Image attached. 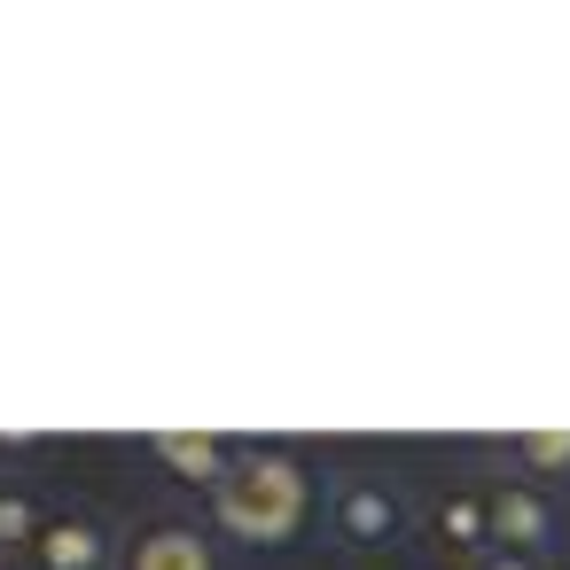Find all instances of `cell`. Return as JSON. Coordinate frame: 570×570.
<instances>
[{
	"instance_id": "cell-1",
	"label": "cell",
	"mask_w": 570,
	"mask_h": 570,
	"mask_svg": "<svg viewBox=\"0 0 570 570\" xmlns=\"http://www.w3.org/2000/svg\"><path fill=\"white\" fill-rule=\"evenodd\" d=\"M313 500H321L313 469H305L297 453H282V445H258V453H243V469H235L204 508H212V523H219L235 547H289V539L313 523Z\"/></svg>"
},
{
	"instance_id": "cell-2",
	"label": "cell",
	"mask_w": 570,
	"mask_h": 570,
	"mask_svg": "<svg viewBox=\"0 0 570 570\" xmlns=\"http://www.w3.org/2000/svg\"><path fill=\"white\" fill-rule=\"evenodd\" d=\"M328 531H336L344 554H383V547L406 539V492L375 469H352L328 492Z\"/></svg>"
},
{
	"instance_id": "cell-3",
	"label": "cell",
	"mask_w": 570,
	"mask_h": 570,
	"mask_svg": "<svg viewBox=\"0 0 570 570\" xmlns=\"http://www.w3.org/2000/svg\"><path fill=\"white\" fill-rule=\"evenodd\" d=\"M484 508H492V547H515V554H547L562 539V508L547 484H523V476H492L484 484Z\"/></svg>"
},
{
	"instance_id": "cell-4",
	"label": "cell",
	"mask_w": 570,
	"mask_h": 570,
	"mask_svg": "<svg viewBox=\"0 0 570 570\" xmlns=\"http://www.w3.org/2000/svg\"><path fill=\"white\" fill-rule=\"evenodd\" d=\"M118 570H219L212 531L188 515H141L118 547Z\"/></svg>"
},
{
	"instance_id": "cell-5",
	"label": "cell",
	"mask_w": 570,
	"mask_h": 570,
	"mask_svg": "<svg viewBox=\"0 0 570 570\" xmlns=\"http://www.w3.org/2000/svg\"><path fill=\"white\" fill-rule=\"evenodd\" d=\"M32 562H40V570H118V539H110L102 515H87V508H48Z\"/></svg>"
},
{
	"instance_id": "cell-6",
	"label": "cell",
	"mask_w": 570,
	"mask_h": 570,
	"mask_svg": "<svg viewBox=\"0 0 570 570\" xmlns=\"http://www.w3.org/2000/svg\"><path fill=\"white\" fill-rule=\"evenodd\" d=\"M149 453H157V469H165L173 484H188V492H204V500L243 469V445H227V438H157Z\"/></svg>"
},
{
	"instance_id": "cell-7",
	"label": "cell",
	"mask_w": 570,
	"mask_h": 570,
	"mask_svg": "<svg viewBox=\"0 0 570 570\" xmlns=\"http://www.w3.org/2000/svg\"><path fill=\"white\" fill-rule=\"evenodd\" d=\"M430 531H438V547L445 554H484L492 547V508H484V484H453L438 508H430Z\"/></svg>"
},
{
	"instance_id": "cell-8",
	"label": "cell",
	"mask_w": 570,
	"mask_h": 570,
	"mask_svg": "<svg viewBox=\"0 0 570 570\" xmlns=\"http://www.w3.org/2000/svg\"><path fill=\"white\" fill-rule=\"evenodd\" d=\"M500 469L508 476H523V484H562L570 476V430H531V438H508L500 445Z\"/></svg>"
},
{
	"instance_id": "cell-9",
	"label": "cell",
	"mask_w": 570,
	"mask_h": 570,
	"mask_svg": "<svg viewBox=\"0 0 570 570\" xmlns=\"http://www.w3.org/2000/svg\"><path fill=\"white\" fill-rule=\"evenodd\" d=\"M40 523H48V508H40L24 484H0V562L32 554V547H40Z\"/></svg>"
},
{
	"instance_id": "cell-10",
	"label": "cell",
	"mask_w": 570,
	"mask_h": 570,
	"mask_svg": "<svg viewBox=\"0 0 570 570\" xmlns=\"http://www.w3.org/2000/svg\"><path fill=\"white\" fill-rule=\"evenodd\" d=\"M469 570H547V562H539V554H515V547H484Z\"/></svg>"
},
{
	"instance_id": "cell-11",
	"label": "cell",
	"mask_w": 570,
	"mask_h": 570,
	"mask_svg": "<svg viewBox=\"0 0 570 570\" xmlns=\"http://www.w3.org/2000/svg\"><path fill=\"white\" fill-rule=\"evenodd\" d=\"M0 570H40V562H32V554H17V562H0Z\"/></svg>"
}]
</instances>
